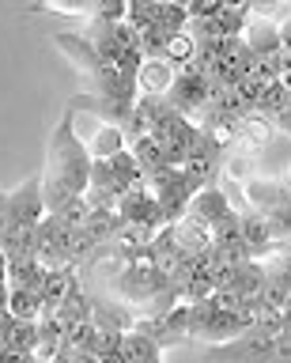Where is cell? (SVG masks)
<instances>
[{"instance_id": "obj_23", "label": "cell", "mask_w": 291, "mask_h": 363, "mask_svg": "<svg viewBox=\"0 0 291 363\" xmlns=\"http://www.w3.org/2000/svg\"><path fill=\"white\" fill-rule=\"evenodd\" d=\"M98 363H129V359H125V352L118 348V352H110V356H106V359H98Z\"/></svg>"}, {"instance_id": "obj_24", "label": "cell", "mask_w": 291, "mask_h": 363, "mask_svg": "<svg viewBox=\"0 0 291 363\" xmlns=\"http://www.w3.org/2000/svg\"><path fill=\"white\" fill-rule=\"evenodd\" d=\"M53 363H80V359H76V352H69V348H64V352H61V356L53 359Z\"/></svg>"}, {"instance_id": "obj_4", "label": "cell", "mask_w": 291, "mask_h": 363, "mask_svg": "<svg viewBox=\"0 0 291 363\" xmlns=\"http://www.w3.org/2000/svg\"><path fill=\"white\" fill-rule=\"evenodd\" d=\"M166 102L182 113V118H200V110L212 102V84L205 76H178V84L171 87V95H166Z\"/></svg>"}, {"instance_id": "obj_6", "label": "cell", "mask_w": 291, "mask_h": 363, "mask_svg": "<svg viewBox=\"0 0 291 363\" xmlns=\"http://www.w3.org/2000/svg\"><path fill=\"white\" fill-rule=\"evenodd\" d=\"M178 84V68L171 61H144L137 76V95L140 99H166Z\"/></svg>"}, {"instance_id": "obj_8", "label": "cell", "mask_w": 291, "mask_h": 363, "mask_svg": "<svg viewBox=\"0 0 291 363\" xmlns=\"http://www.w3.org/2000/svg\"><path fill=\"white\" fill-rule=\"evenodd\" d=\"M76 284H80V277H76V265L46 269V280H42V303H46V311H42V318L57 311V306L72 295Z\"/></svg>"}, {"instance_id": "obj_2", "label": "cell", "mask_w": 291, "mask_h": 363, "mask_svg": "<svg viewBox=\"0 0 291 363\" xmlns=\"http://www.w3.org/2000/svg\"><path fill=\"white\" fill-rule=\"evenodd\" d=\"M148 189H152V197L159 201V208H163V216H166V227H174L178 220H186L189 201L200 193L193 182H189L182 170H174V167H166V170H159V174H152V178H148Z\"/></svg>"}, {"instance_id": "obj_27", "label": "cell", "mask_w": 291, "mask_h": 363, "mask_svg": "<svg viewBox=\"0 0 291 363\" xmlns=\"http://www.w3.org/2000/svg\"><path fill=\"white\" fill-rule=\"evenodd\" d=\"M152 363H163V359H152Z\"/></svg>"}, {"instance_id": "obj_15", "label": "cell", "mask_w": 291, "mask_h": 363, "mask_svg": "<svg viewBox=\"0 0 291 363\" xmlns=\"http://www.w3.org/2000/svg\"><path fill=\"white\" fill-rule=\"evenodd\" d=\"M287 110H291V91H287V87L276 79V84H268V87L261 91V102H257V113H265V118L276 125V121L284 118Z\"/></svg>"}, {"instance_id": "obj_3", "label": "cell", "mask_w": 291, "mask_h": 363, "mask_svg": "<svg viewBox=\"0 0 291 363\" xmlns=\"http://www.w3.org/2000/svg\"><path fill=\"white\" fill-rule=\"evenodd\" d=\"M42 220H46V197H42V174H38L27 178L16 193H8V227L38 231Z\"/></svg>"}, {"instance_id": "obj_22", "label": "cell", "mask_w": 291, "mask_h": 363, "mask_svg": "<svg viewBox=\"0 0 291 363\" xmlns=\"http://www.w3.org/2000/svg\"><path fill=\"white\" fill-rule=\"evenodd\" d=\"M8 295H12V288H8V280H0V311H8Z\"/></svg>"}, {"instance_id": "obj_19", "label": "cell", "mask_w": 291, "mask_h": 363, "mask_svg": "<svg viewBox=\"0 0 291 363\" xmlns=\"http://www.w3.org/2000/svg\"><path fill=\"white\" fill-rule=\"evenodd\" d=\"M95 337H98V325L95 322H80L64 333V348L69 352H91L95 348Z\"/></svg>"}, {"instance_id": "obj_11", "label": "cell", "mask_w": 291, "mask_h": 363, "mask_svg": "<svg viewBox=\"0 0 291 363\" xmlns=\"http://www.w3.org/2000/svg\"><path fill=\"white\" fill-rule=\"evenodd\" d=\"M42 311H46V303H42V291L12 288V295H8V314H12L16 322H38Z\"/></svg>"}, {"instance_id": "obj_14", "label": "cell", "mask_w": 291, "mask_h": 363, "mask_svg": "<svg viewBox=\"0 0 291 363\" xmlns=\"http://www.w3.org/2000/svg\"><path fill=\"white\" fill-rule=\"evenodd\" d=\"M125 129H118V125H98V136L91 144H87V152L91 159H114L118 152H125Z\"/></svg>"}, {"instance_id": "obj_13", "label": "cell", "mask_w": 291, "mask_h": 363, "mask_svg": "<svg viewBox=\"0 0 291 363\" xmlns=\"http://www.w3.org/2000/svg\"><path fill=\"white\" fill-rule=\"evenodd\" d=\"M121 352H125L129 363H152V359H163V348L155 345L152 337H144L140 329H132V333L121 337Z\"/></svg>"}, {"instance_id": "obj_7", "label": "cell", "mask_w": 291, "mask_h": 363, "mask_svg": "<svg viewBox=\"0 0 291 363\" xmlns=\"http://www.w3.org/2000/svg\"><path fill=\"white\" fill-rule=\"evenodd\" d=\"M234 208H231V201H227V193H223L219 186H205L197 193L193 201H189V220H197V223H205V227H212V223H219V220H227Z\"/></svg>"}, {"instance_id": "obj_16", "label": "cell", "mask_w": 291, "mask_h": 363, "mask_svg": "<svg viewBox=\"0 0 291 363\" xmlns=\"http://www.w3.org/2000/svg\"><path fill=\"white\" fill-rule=\"evenodd\" d=\"M125 19H129L137 30H148V27H155V23H159V0H129Z\"/></svg>"}, {"instance_id": "obj_5", "label": "cell", "mask_w": 291, "mask_h": 363, "mask_svg": "<svg viewBox=\"0 0 291 363\" xmlns=\"http://www.w3.org/2000/svg\"><path fill=\"white\" fill-rule=\"evenodd\" d=\"M219 159H223V152H219V147L208 140L205 133H200V140L193 144V152H189L186 167H182V174H186L189 182H193L197 189H205V186H212V178H216Z\"/></svg>"}, {"instance_id": "obj_1", "label": "cell", "mask_w": 291, "mask_h": 363, "mask_svg": "<svg viewBox=\"0 0 291 363\" xmlns=\"http://www.w3.org/2000/svg\"><path fill=\"white\" fill-rule=\"evenodd\" d=\"M205 363H276V337L246 329L242 337L227 340V345H208L200 352Z\"/></svg>"}, {"instance_id": "obj_12", "label": "cell", "mask_w": 291, "mask_h": 363, "mask_svg": "<svg viewBox=\"0 0 291 363\" xmlns=\"http://www.w3.org/2000/svg\"><path fill=\"white\" fill-rule=\"evenodd\" d=\"M38 348V322H16L4 333V352H19V356H35Z\"/></svg>"}, {"instance_id": "obj_21", "label": "cell", "mask_w": 291, "mask_h": 363, "mask_svg": "<svg viewBox=\"0 0 291 363\" xmlns=\"http://www.w3.org/2000/svg\"><path fill=\"white\" fill-rule=\"evenodd\" d=\"M280 45H284V50L291 53V11L284 16V23H280Z\"/></svg>"}, {"instance_id": "obj_9", "label": "cell", "mask_w": 291, "mask_h": 363, "mask_svg": "<svg viewBox=\"0 0 291 363\" xmlns=\"http://www.w3.org/2000/svg\"><path fill=\"white\" fill-rule=\"evenodd\" d=\"M42 280H46V265H42L38 257L8 261V288H30V291H42Z\"/></svg>"}, {"instance_id": "obj_18", "label": "cell", "mask_w": 291, "mask_h": 363, "mask_svg": "<svg viewBox=\"0 0 291 363\" xmlns=\"http://www.w3.org/2000/svg\"><path fill=\"white\" fill-rule=\"evenodd\" d=\"M193 57H197V38H193V34H186V30L174 34L171 45H166V61H171L174 68H186Z\"/></svg>"}, {"instance_id": "obj_26", "label": "cell", "mask_w": 291, "mask_h": 363, "mask_svg": "<svg viewBox=\"0 0 291 363\" xmlns=\"http://www.w3.org/2000/svg\"><path fill=\"white\" fill-rule=\"evenodd\" d=\"M27 363H46V359H38V356H30V359H27Z\"/></svg>"}, {"instance_id": "obj_17", "label": "cell", "mask_w": 291, "mask_h": 363, "mask_svg": "<svg viewBox=\"0 0 291 363\" xmlns=\"http://www.w3.org/2000/svg\"><path fill=\"white\" fill-rule=\"evenodd\" d=\"M155 27H163L166 34H182L186 27H189V11H186V4H166V0H159V23Z\"/></svg>"}, {"instance_id": "obj_10", "label": "cell", "mask_w": 291, "mask_h": 363, "mask_svg": "<svg viewBox=\"0 0 291 363\" xmlns=\"http://www.w3.org/2000/svg\"><path fill=\"white\" fill-rule=\"evenodd\" d=\"M268 136H273V121H268L265 113H250V118H242V125H239V140H234V147L257 152V147L268 144Z\"/></svg>"}, {"instance_id": "obj_25", "label": "cell", "mask_w": 291, "mask_h": 363, "mask_svg": "<svg viewBox=\"0 0 291 363\" xmlns=\"http://www.w3.org/2000/svg\"><path fill=\"white\" fill-rule=\"evenodd\" d=\"M276 125H280V129H284V133H291V110H287V113H284V118H280Z\"/></svg>"}, {"instance_id": "obj_20", "label": "cell", "mask_w": 291, "mask_h": 363, "mask_svg": "<svg viewBox=\"0 0 291 363\" xmlns=\"http://www.w3.org/2000/svg\"><path fill=\"white\" fill-rule=\"evenodd\" d=\"M4 235H8V193L0 189V246H4Z\"/></svg>"}]
</instances>
